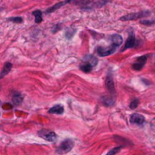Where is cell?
<instances>
[{"mask_svg": "<svg viewBox=\"0 0 155 155\" xmlns=\"http://www.w3.org/2000/svg\"><path fill=\"white\" fill-rule=\"evenodd\" d=\"M111 41H112V44L109 48H103V47H97L96 49V53L98 54L99 56H108L113 55L119 47L121 46V44H123V37L120 34H113L111 35Z\"/></svg>", "mask_w": 155, "mask_h": 155, "instance_id": "1", "label": "cell"}, {"mask_svg": "<svg viewBox=\"0 0 155 155\" xmlns=\"http://www.w3.org/2000/svg\"><path fill=\"white\" fill-rule=\"evenodd\" d=\"M151 15V12L148 10L145 11H141V12H137V13H132V14H128L125 15L122 17H120V20L122 21H132V20H137L142 17H149Z\"/></svg>", "mask_w": 155, "mask_h": 155, "instance_id": "2", "label": "cell"}, {"mask_svg": "<svg viewBox=\"0 0 155 155\" xmlns=\"http://www.w3.org/2000/svg\"><path fill=\"white\" fill-rule=\"evenodd\" d=\"M75 144L74 141L72 140H65L64 141L62 144H60V146H59L56 150V152L58 154H65V153H67L69 152L71 150L73 149Z\"/></svg>", "mask_w": 155, "mask_h": 155, "instance_id": "3", "label": "cell"}, {"mask_svg": "<svg viewBox=\"0 0 155 155\" xmlns=\"http://www.w3.org/2000/svg\"><path fill=\"white\" fill-rule=\"evenodd\" d=\"M38 135L44 140H46L48 141H55L56 140V134L54 132H51V131H48V130L39 131Z\"/></svg>", "mask_w": 155, "mask_h": 155, "instance_id": "4", "label": "cell"}, {"mask_svg": "<svg viewBox=\"0 0 155 155\" xmlns=\"http://www.w3.org/2000/svg\"><path fill=\"white\" fill-rule=\"evenodd\" d=\"M105 86H106L107 90L109 91V93H111L112 94H114V93H115L114 83H113V75H112L111 71H109L108 74H107V77H106V81H105Z\"/></svg>", "mask_w": 155, "mask_h": 155, "instance_id": "5", "label": "cell"}, {"mask_svg": "<svg viewBox=\"0 0 155 155\" xmlns=\"http://www.w3.org/2000/svg\"><path fill=\"white\" fill-rule=\"evenodd\" d=\"M147 61V56L146 55H144V56H140L137 58V60L133 64L132 67L133 70H136V71H140L144 68L145 63Z\"/></svg>", "mask_w": 155, "mask_h": 155, "instance_id": "6", "label": "cell"}, {"mask_svg": "<svg viewBox=\"0 0 155 155\" xmlns=\"http://www.w3.org/2000/svg\"><path fill=\"white\" fill-rule=\"evenodd\" d=\"M136 45V40H135V37H134V34L133 33H131L129 34V37L124 44V47L122 49L121 52H123L125 51L126 49H130V48H133V47Z\"/></svg>", "mask_w": 155, "mask_h": 155, "instance_id": "7", "label": "cell"}, {"mask_svg": "<svg viewBox=\"0 0 155 155\" xmlns=\"http://www.w3.org/2000/svg\"><path fill=\"white\" fill-rule=\"evenodd\" d=\"M130 122L133 123V124H137V125H141L144 124V122H145V118L139 114V113H133L131 115L130 117Z\"/></svg>", "mask_w": 155, "mask_h": 155, "instance_id": "8", "label": "cell"}, {"mask_svg": "<svg viewBox=\"0 0 155 155\" xmlns=\"http://www.w3.org/2000/svg\"><path fill=\"white\" fill-rule=\"evenodd\" d=\"M83 62L89 63L94 67V66H96L97 64H98V59L95 57L94 55H87L83 57Z\"/></svg>", "mask_w": 155, "mask_h": 155, "instance_id": "9", "label": "cell"}, {"mask_svg": "<svg viewBox=\"0 0 155 155\" xmlns=\"http://www.w3.org/2000/svg\"><path fill=\"white\" fill-rule=\"evenodd\" d=\"M66 4H68V3L65 1V0H64V1H62V2H58L57 4H55V5L52 6L51 7L47 8V9L45 10V12H44V13H45L46 15H48V14H50V13H53V12H55V10L59 9L60 7H62L63 6L66 5Z\"/></svg>", "mask_w": 155, "mask_h": 155, "instance_id": "10", "label": "cell"}, {"mask_svg": "<svg viewBox=\"0 0 155 155\" xmlns=\"http://www.w3.org/2000/svg\"><path fill=\"white\" fill-rule=\"evenodd\" d=\"M12 64L11 63H9V62H7V63H6L5 65H4V66H3V69H2V71H1V75H0V78H4L10 71H11V69H12Z\"/></svg>", "mask_w": 155, "mask_h": 155, "instance_id": "11", "label": "cell"}, {"mask_svg": "<svg viewBox=\"0 0 155 155\" xmlns=\"http://www.w3.org/2000/svg\"><path fill=\"white\" fill-rule=\"evenodd\" d=\"M79 68H80V70H81V71H83V73H86V74H88V73L92 72V70H93V65H92L91 64H89V63H86V62H85V63H83V64L80 65Z\"/></svg>", "mask_w": 155, "mask_h": 155, "instance_id": "12", "label": "cell"}, {"mask_svg": "<svg viewBox=\"0 0 155 155\" xmlns=\"http://www.w3.org/2000/svg\"><path fill=\"white\" fill-rule=\"evenodd\" d=\"M64 113V107L60 104L54 106L53 108L49 110V113H54V114H62Z\"/></svg>", "mask_w": 155, "mask_h": 155, "instance_id": "13", "label": "cell"}, {"mask_svg": "<svg viewBox=\"0 0 155 155\" xmlns=\"http://www.w3.org/2000/svg\"><path fill=\"white\" fill-rule=\"evenodd\" d=\"M12 101H13L14 104L19 105L23 102V95L19 93H15L13 94V97H12Z\"/></svg>", "mask_w": 155, "mask_h": 155, "instance_id": "14", "label": "cell"}, {"mask_svg": "<svg viewBox=\"0 0 155 155\" xmlns=\"http://www.w3.org/2000/svg\"><path fill=\"white\" fill-rule=\"evenodd\" d=\"M33 16L34 17V22L37 23V24H40L43 21L42 12L40 10H34L33 12Z\"/></svg>", "mask_w": 155, "mask_h": 155, "instance_id": "15", "label": "cell"}, {"mask_svg": "<svg viewBox=\"0 0 155 155\" xmlns=\"http://www.w3.org/2000/svg\"><path fill=\"white\" fill-rule=\"evenodd\" d=\"M75 32H76V30L74 29V28H67V29L65 30V37H66L68 40L72 39L73 37L75 35Z\"/></svg>", "mask_w": 155, "mask_h": 155, "instance_id": "16", "label": "cell"}, {"mask_svg": "<svg viewBox=\"0 0 155 155\" xmlns=\"http://www.w3.org/2000/svg\"><path fill=\"white\" fill-rule=\"evenodd\" d=\"M103 103H104V104L105 105H107V106H109V105H113V103H114V100L112 98V97H103Z\"/></svg>", "mask_w": 155, "mask_h": 155, "instance_id": "17", "label": "cell"}, {"mask_svg": "<svg viewBox=\"0 0 155 155\" xmlns=\"http://www.w3.org/2000/svg\"><path fill=\"white\" fill-rule=\"evenodd\" d=\"M7 21L9 22H13V23H17V24H21L23 23V18L20 17H10L7 19Z\"/></svg>", "mask_w": 155, "mask_h": 155, "instance_id": "18", "label": "cell"}, {"mask_svg": "<svg viewBox=\"0 0 155 155\" xmlns=\"http://www.w3.org/2000/svg\"><path fill=\"white\" fill-rule=\"evenodd\" d=\"M138 104H139V100H138V99H134V100H133L132 102H131V103H130V108H131V109H135L136 107L138 106Z\"/></svg>", "mask_w": 155, "mask_h": 155, "instance_id": "19", "label": "cell"}, {"mask_svg": "<svg viewBox=\"0 0 155 155\" xmlns=\"http://www.w3.org/2000/svg\"><path fill=\"white\" fill-rule=\"evenodd\" d=\"M141 24L142 25H145V26H151L153 24H155V20L154 21H149V20H141Z\"/></svg>", "mask_w": 155, "mask_h": 155, "instance_id": "20", "label": "cell"}, {"mask_svg": "<svg viewBox=\"0 0 155 155\" xmlns=\"http://www.w3.org/2000/svg\"><path fill=\"white\" fill-rule=\"evenodd\" d=\"M121 150V147H116V148H113L112 151H110L108 153H107V155H114V154H116L119 151Z\"/></svg>", "mask_w": 155, "mask_h": 155, "instance_id": "21", "label": "cell"}, {"mask_svg": "<svg viewBox=\"0 0 155 155\" xmlns=\"http://www.w3.org/2000/svg\"><path fill=\"white\" fill-rule=\"evenodd\" d=\"M2 108H3L4 110H10V109L13 108V106H12L10 103H4V104L2 105Z\"/></svg>", "mask_w": 155, "mask_h": 155, "instance_id": "22", "label": "cell"}, {"mask_svg": "<svg viewBox=\"0 0 155 155\" xmlns=\"http://www.w3.org/2000/svg\"><path fill=\"white\" fill-rule=\"evenodd\" d=\"M55 27H56V29H55V30H54V31H52L53 33H55L56 31H59V30H60V29H61V25H56V26H55ZM53 29H55V27H54Z\"/></svg>", "mask_w": 155, "mask_h": 155, "instance_id": "23", "label": "cell"}]
</instances>
